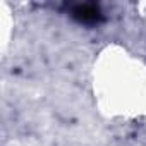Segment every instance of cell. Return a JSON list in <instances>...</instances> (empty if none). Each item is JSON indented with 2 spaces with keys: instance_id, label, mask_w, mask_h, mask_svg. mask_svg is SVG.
Returning <instances> with one entry per match:
<instances>
[{
  "instance_id": "1",
  "label": "cell",
  "mask_w": 146,
  "mask_h": 146,
  "mask_svg": "<svg viewBox=\"0 0 146 146\" xmlns=\"http://www.w3.org/2000/svg\"><path fill=\"white\" fill-rule=\"evenodd\" d=\"M69 14L74 21L86 26H96L105 21L102 7L96 4H74L69 7Z\"/></svg>"
}]
</instances>
